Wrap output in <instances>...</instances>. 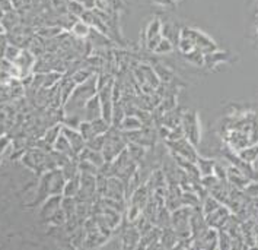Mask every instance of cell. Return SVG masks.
<instances>
[{"mask_svg": "<svg viewBox=\"0 0 258 250\" xmlns=\"http://www.w3.org/2000/svg\"><path fill=\"white\" fill-rule=\"evenodd\" d=\"M257 34H258V24H257Z\"/></svg>", "mask_w": 258, "mask_h": 250, "instance_id": "15", "label": "cell"}, {"mask_svg": "<svg viewBox=\"0 0 258 250\" xmlns=\"http://www.w3.org/2000/svg\"><path fill=\"white\" fill-rule=\"evenodd\" d=\"M181 34L188 37L191 41L194 42L196 48L202 50L204 55H209V53H213V52L218 50L216 42L213 41L210 37H207L204 32L199 31V29H188V28H185V29L181 31Z\"/></svg>", "mask_w": 258, "mask_h": 250, "instance_id": "2", "label": "cell"}, {"mask_svg": "<svg viewBox=\"0 0 258 250\" xmlns=\"http://www.w3.org/2000/svg\"><path fill=\"white\" fill-rule=\"evenodd\" d=\"M124 132H136L143 127V122L140 119H137L135 116H125L122 119L121 125H120Z\"/></svg>", "mask_w": 258, "mask_h": 250, "instance_id": "7", "label": "cell"}, {"mask_svg": "<svg viewBox=\"0 0 258 250\" xmlns=\"http://www.w3.org/2000/svg\"><path fill=\"white\" fill-rule=\"evenodd\" d=\"M255 246H257V247H258V233H257V234H255Z\"/></svg>", "mask_w": 258, "mask_h": 250, "instance_id": "14", "label": "cell"}, {"mask_svg": "<svg viewBox=\"0 0 258 250\" xmlns=\"http://www.w3.org/2000/svg\"><path fill=\"white\" fill-rule=\"evenodd\" d=\"M83 117L86 122H92L99 117H102V109H101V99L98 94L91 97L85 103V110H83Z\"/></svg>", "mask_w": 258, "mask_h": 250, "instance_id": "4", "label": "cell"}, {"mask_svg": "<svg viewBox=\"0 0 258 250\" xmlns=\"http://www.w3.org/2000/svg\"><path fill=\"white\" fill-rule=\"evenodd\" d=\"M174 50V45H172V41L171 40H168L166 37H163L161 38V41L158 42V45H156V48L153 50L155 53H158V55H168V53H171Z\"/></svg>", "mask_w": 258, "mask_h": 250, "instance_id": "12", "label": "cell"}, {"mask_svg": "<svg viewBox=\"0 0 258 250\" xmlns=\"http://www.w3.org/2000/svg\"><path fill=\"white\" fill-rule=\"evenodd\" d=\"M228 181L231 183V186H235V187L244 190L245 186L251 180L245 176L239 168H236L235 166H229V168H228Z\"/></svg>", "mask_w": 258, "mask_h": 250, "instance_id": "5", "label": "cell"}, {"mask_svg": "<svg viewBox=\"0 0 258 250\" xmlns=\"http://www.w3.org/2000/svg\"><path fill=\"white\" fill-rule=\"evenodd\" d=\"M181 126H182V130H184V135L185 138L190 140L192 145H199L200 142V119H199V114L197 111H185L181 117Z\"/></svg>", "mask_w": 258, "mask_h": 250, "instance_id": "1", "label": "cell"}, {"mask_svg": "<svg viewBox=\"0 0 258 250\" xmlns=\"http://www.w3.org/2000/svg\"><path fill=\"white\" fill-rule=\"evenodd\" d=\"M171 2H177V0H171Z\"/></svg>", "mask_w": 258, "mask_h": 250, "instance_id": "16", "label": "cell"}, {"mask_svg": "<svg viewBox=\"0 0 258 250\" xmlns=\"http://www.w3.org/2000/svg\"><path fill=\"white\" fill-rule=\"evenodd\" d=\"M75 32H76L79 37H86L88 32H89V25L85 24V22H79V24H76V27H75Z\"/></svg>", "mask_w": 258, "mask_h": 250, "instance_id": "13", "label": "cell"}, {"mask_svg": "<svg viewBox=\"0 0 258 250\" xmlns=\"http://www.w3.org/2000/svg\"><path fill=\"white\" fill-rule=\"evenodd\" d=\"M185 59L190 63L196 65V66H203L204 63H206V55H204L202 50H199V48H194L191 53L185 55Z\"/></svg>", "mask_w": 258, "mask_h": 250, "instance_id": "11", "label": "cell"}, {"mask_svg": "<svg viewBox=\"0 0 258 250\" xmlns=\"http://www.w3.org/2000/svg\"><path fill=\"white\" fill-rule=\"evenodd\" d=\"M257 14H258V8H257Z\"/></svg>", "mask_w": 258, "mask_h": 250, "instance_id": "17", "label": "cell"}, {"mask_svg": "<svg viewBox=\"0 0 258 250\" xmlns=\"http://www.w3.org/2000/svg\"><path fill=\"white\" fill-rule=\"evenodd\" d=\"M145 35H146V42L150 41V40H153V38L161 37V35H162V24H161V21H159V19L150 21L149 25L146 28Z\"/></svg>", "mask_w": 258, "mask_h": 250, "instance_id": "8", "label": "cell"}, {"mask_svg": "<svg viewBox=\"0 0 258 250\" xmlns=\"http://www.w3.org/2000/svg\"><path fill=\"white\" fill-rule=\"evenodd\" d=\"M220 205H223L219 199H216L213 194H207L206 196V199L203 201V204H202V211H203V215H209V214H212L213 211H216V209L220 207Z\"/></svg>", "mask_w": 258, "mask_h": 250, "instance_id": "10", "label": "cell"}, {"mask_svg": "<svg viewBox=\"0 0 258 250\" xmlns=\"http://www.w3.org/2000/svg\"><path fill=\"white\" fill-rule=\"evenodd\" d=\"M196 164L200 170V174L202 176H212L213 171H215V166H216V161L212 160V158H203V157H199Z\"/></svg>", "mask_w": 258, "mask_h": 250, "instance_id": "6", "label": "cell"}, {"mask_svg": "<svg viewBox=\"0 0 258 250\" xmlns=\"http://www.w3.org/2000/svg\"><path fill=\"white\" fill-rule=\"evenodd\" d=\"M231 215V209L228 208V207H225V205H220L216 211H213L212 214L206 215L204 218H206V222H207L209 227H213V228L220 230V228H223V225L226 224V221L229 220Z\"/></svg>", "mask_w": 258, "mask_h": 250, "instance_id": "3", "label": "cell"}, {"mask_svg": "<svg viewBox=\"0 0 258 250\" xmlns=\"http://www.w3.org/2000/svg\"><path fill=\"white\" fill-rule=\"evenodd\" d=\"M238 155H239L242 160H245V161L254 164L255 160L258 158V143H251V145L245 146L244 149L238 151Z\"/></svg>", "mask_w": 258, "mask_h": 250, "instance_id": "9", "label": "cell"}]
</instances>
